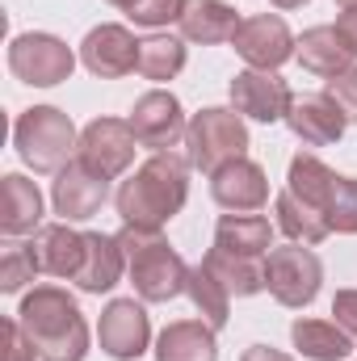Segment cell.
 <instances>
[{"label": "cell", "mask_w": 357, "mask_h": 361, "mask_svg": "<svg viewBox=\"0 0 357 361\" xmlns=\"http://www.w3.org/2000/svg\"><path fill=\"white\" fill-rule=\"evenodd\" d=\"M80 63L101 80H118V76L139 68V42H135V34L126 25H114V21L97 25L80 42Z\"/></svg>", "instance_id": "cell-13"}, {"label": "cell", "mask_w": 357, "mask_h": 361, "mask_svg": "<svg viewBox=\"0 0 357 361\" xmlns=\"http://www.w3.org/2000/svg\"><path fill=\"white\" fill-rule=\"evenodd\" d=\"M290 341L307 361H345L353 353V336L337 319H294Z\"/></svg>", "instance_id": "cell-24"}, {"label": "cell", "mask_w": 357, "mask_h": 361, "mask_svg": "<svg viewBox=\"0 0 357 361\" xmlns=\"http://www.w3.org/2000/svg\"><path fill=\"white\" fill-rule=\"evenodd\" d=\"M294 59H298L307 72H315V76L332 80V76H341V72H349V68H353L357 55L345 47V38L337 34V25H311V30L298 38Z\"/></svg>", "instance_id": "cell-20"}, {"label": "cell", "mask_w": 357, "mask_h": 361, "mask_svg": "<svg viewBox=\"0 0 357 361\" xmlns=\"http://www.w3.org/2000/svg\"><path fill=\"white\" fill-rule=\"evenodd\" d=\"M231 47H236V55H240L248 68H257V72H277L286 59H294L298 38L290 34V25H286L277 13H261V17L240 21Z\"/></svg>", "instance_id": "cell-9"}, {"label": "cell", "mask_w": 357, "mask_h": 361, "mask_svg": "<svg viewBox=\"0 0 357 361\" xmlns=\"http://www.w3.org/2000/svg\"><path fill=\"white\" fill-rule=\"evenodd\" d=\"M126 122H131L139 147H152V152H173L181 139H185V130H189L181 101L164 89L143 92V97L135 101V109H131Z\"/></svg>", "instance_id": "cell-11"}, {"label": "cell", "mask_w": 357, "mask_h": 361, "mask_svg": "<svg viewBox=\"0 0 357 361\" xmlns=\"http://www.w3.org/2000/svg\"><path fill=\"white\" fill-rule=\"evenodd\" d=\"M328 227L341 235H357V177H341L328 202Z\"/></svg>", "instance_id": "cell-30"}, {"label": "cell", "mask_w": 357, "mask_h": 361, "mask_svg": "<svg viewBox=\"0 0 357 361\" xmlns=\"http://www.w3.org/2000/svg\"><path fill=\"white\" fill-rule=\"evenodd\" d=\"M337 173L320 160V156H311V152H298L294 160H290V173H286V189L298 197V202H307V206H315L324 219H328V202H332V189H337Z\"/></svg>", "instance_id": "cell-25"}, {"label": "cell", "mask_w": 357, "mask_h": 361, "mask_svg": "<svg viewBox=\"0 0 357 361\" xmlns=\"http://www.w3.org/2000/svg\"><path fill=\"white\" fill-rule=\"evenodd\" d=\"M210 197L231 214H253L269 202V177L257 160H231L210 177Z\"/></svg>", "instance_id": "cell-15"}, {"label": "cell", "mask_w": 357, "mask_h": 361, "mask_svg": "<svg viewBox=\"0 0 357 361\" xmlns=\"http://www.w3.org/2000/svg\"><path fill=\"white\" fill-rule=\"evenodd\" d=\"M324 97L349 118V122H357V63L349 68V72H341V76H332L328 85H324Z\"/></svg>", "instance_id": "cell-33"}, {"label": "cell", "mask_w": 357, "mask_h": 361, "mask_svg": "<svg viewBox=\"0 0 357 361\" xmlns=\"http://www.w3.org/2000/svg\"><path fill=\"white\" fill-rule=\"evenodd\" d=\"M244 156H248L244 114L223 109V105H210V109H198L189 118V130H185V160H189V169L214 177L223 164L244 160Z\"/></svg>", "instance_id": "cell-5"}, {"label": "cell", "mask_w": 357, "mask_h": 361, "mask_svg": "<svg viewBox=\"0 0 357 361\" xmlns=\"http://www.w3.org/2000/svg\"><path fill=\"white\" fill-rule=\"evenodd\" d=\"M240 361H294V357L282 353V349H269V345H253V349H244Z\"/></svg>", "instance_id": "cell-37"}, {"label": "cell", "mask_w": 357, "mask_h": 361, "mask_svg": "<svg viewBox=\"0 0 357 361\" xmlns=\"http://www.w3.org/2000/svg\"><path fill=\"white\" fill-rule=\"evenodd\" d=\"M181 8H185V0H135L126 8V17L143 30H160L169 21H181Z\"/></svg>", "instance_id": "cell-32"}, {"label": "cell", "mask_w": 357, "mask_h": 361, "mask_svg": "<svg viewBox=\"0 0 357 361\" xmlns=\"http://www.w3.org/2000/svg\"><path fill=\"white\" fill-rule=\"evenodd\" d=\"M135 147H139V139H135V130H131L126 118H92L89 126L80 130L76 160L89 164L97 177L114 180L135 164Z\"/></svg>", "instance_id": "cell-8"}, {"label": "cell", "mask_w": 357, "mask_h": 361, "mask_svg": "<svg viewBox=\"0 0 357 361\" xmlns=\"http://www.w3.org/2000/svg\"><path fill=\"white\" fill-rule=\"evenodd\" d=\"M181 38L185 42H202V47H219L231 42L240 30V13L227 0H185L181 8Z\"/></svg>", "instance_id": "cell-19"}, {"label": "cell", "mask_w": 357, "mask_h": 361, "mask_svg": "<svg viewBox=\"0 0 357 361\" xmlns=\"http://www.w3.org/2000/svg\"><path fill=\"white\" fill-rule=\"evenodd\" d=\"M181 68H185V38L173 34H152L139 42V76L143 80H173Z\"/></svg>", "instance_id": "cell-29"}, {"label": "cell", "mask_w": 357, "mask_h": 361, "mask_svg": "<svg viewBox=\"0 0 357 361\" xmlns=\"http://www.w3.org/2000/svg\"><path fill=\"white\" fill-rule=\"evenodd\" d=\"M337 4H341V8H357V0H337Z\"/></svg>", "instance_id": "cell-40"}, {"label": "cell", "mask_w": 357, "mask_h": 361, "mask_svg": "<svg viewBox=\"0 0 357 361\" xmlns=\"http://www.w3.org/2000/svg\"><path fill=\"white\" fill-rule=\"evenodd\" d=\"M126 269V252H122V240L118 235H105V231H85V261L76 269V290L85 294H105L122 281Z\"/></svg>", "instance_id": "cell-18"}, {"label": "cell", "mask_w": 357, "mask_h": 361, "mask_svg": "<svg viewBox=\"0 0 357 361\" xmlns=\"http://www.w3.org/2000/svg\"><path fill=\"white\" fill-rule=\"evenodd\" d=\"M30 248V261L38 273H51V277H76L80 261H85V235L72 231L68 223H47L34 231V240L25 244Z\"/></svg>", "instance_id": "cell-16"}, {"label": "cell", "mask_w": 357, "mask_h": 361, "mask_svg": "<svg viewBox=\"0 0 357 361\" xmlns=\"http://www.w3.org/2000/svg\"><path fill=\"white\" fill-rule=\"evenodd\" d=\"M269 4H273V8H286V13H290V8H303L307 0H269Z\"/></svg>", "instance_id": "cell-38"}, {"label": "cell", "mask_w": 357, "mask_h": 361, "mask_svg": "<svg viewBox=\"0 0 357 361\" xmlns=\"http://www.w3.org/2000/svg\"><path fill=\"white\" fill-rule=\"evenodd\" d=\"M0 332H4V361H42L38 349H34V341L25 336V328L17 319H4Z\"/></svg>", "instance_id": "cell-34"}, {"label": "cell", "mask_w": 357, "mask_h": 361, "mask_svg": "<svg viewBox=\"0 0 357 361\" xmlns=\"http://www.w3.org/2000/svg\"><path fill=\"white\" fill-rule=\"evenodd\" d=\"M185 294H189V302L198 307V315H202L214 332L227 324V315H231V294H227V286L206 269V265H193V269H189Z\"/></svg>", "instance_id": "cell-28"}, {"label": "cell", "mask_w": 357, "mask_h": 361, "mask_svg": "<svg viewBox=\"0 0 357 361\" xmlns=\"http://www.w3.org/2000/svg\"><path fill=\"white\" fill-rule=\"evenodd\" d=\"M273 210H277V231H282V235H290L294 244H320V240H328V235H332L328 219H324L315 206L298 202L290 189H282V193L273 197Z\"/></svg>", "instance_id": "cell-26"}, {"label": "cell", "mask_w": 357, "mask_h": 361, "mask_svg": "<svg viewBox=\"0 0 357 361\" xmlns=\"http://www.w3.org/2000/svg\"><path fill=\"white\" fill-rule=\"evenodd\" d=\"M156 361H219L214 328L206 319H177L160 332Z\"/></svg>", "instance_id": "cell-22"}, {"label": "cell", "mask_w": 357, "mask_h": 361, "mask_svg": "<svg viewBox=\"0 0 357 361\" xmlns=\"http://www.w3.org/2000/svg\"><path fill=\"white\" fill-rule=\"evenodd\" d=\"M105 193H109V180L97 177L89 164H80V160H72L63 173H55V185H51V202H55V214L63 223L92 219L105 206Z\"/></svg>", "instance_id": "cell-14"}, {"label": "cell", "mask_w": 357, "mask_h": 361, "mask_svg": "<svg viewBox=\"0 0 357 361\" xmlns=\"http://www.w3.org/2000/svg\"><path fill=\"white\" fill-rule=\"evenodd\" d=\"M118 240H122V252H126V273H131L143 302H169V298L185 294L189 265L181 261V252L160 231L122 227Z\"/></svg>", "instance_id": "cell-3"}, {"label": "cell", "mask_w": 357, "mask_h": 361, "mask_svg": "<svg viewBox=\"0 0 357 361\" xmlns=\"http://www.w3.org/2000/svg\"><path fill=\"white\" fill-rule=\"evenodd\" d=\"M8 72L21 85L55 89V85H63L76 72V55H72V47L63 38L34 30V34H17L8 42Z\"/></svg>", "instance_id": "cell-6"}, {"label": "cell", "mask_w": 357, "mask_h": 361, "mask_svg": "<svg viewBox=\"0 0 357 361\" xmlns=\"http://www.w3.org/2000/svg\"><path fill=\"white\" fill-rule=\"evenodd\" d=\"M189 197V160L177 152H152L135 177L122 180L118 189V214L126 227H143V231H160L164 223H173Z\"/></svg>", "instance_id": "cell-1"}, {"label": "cell", "mask_w": 357, "mask_h": 361, "mask_svg": "<svg viewBox=\"0 0 357 361\" xmlns=\"http://www.w3.org/2000/svg\"><path fill=\"white\" fill-rule=\"evenodd\" d=\"M286 126L294 130V139H303L307 147H332L341 143L349 118L320 92V97H294L290 114H286Z\"/></svg>", "instance_id": "cell-17"}, {"label": "cell", "mask_w": 357, "mask_h": 361, "mask_svg": "<svg viewBox=\"0 0 357 361\" xmlns=\"http://www.w3.org/2000/svg\"><path fill=\"white\" fill-rule=\"evenodd\" d=\"M231 105H236V114H244L253 122H286L294 92L277 72L248 68V72H236V80H231Z\"/></svg>", "instance_id": "cell-12"}, {"label": "cell", "mask_w": 357, "mask_h": 361, "mask_svg": "<svg viewBox=\"0 0 357 361\" xmlns=\"http://www.w3.org/2000/svg\"><path fill=\"white\" fill-rule=\"evenodd\" d=\"M97 341H101V353H105V357L139 361L147 353V341H152V319H147L143 302H135V298H114V302L101 311Z\"/></svg>", "instance_id": "cell-10"}, {"label": "cell", "mask_w": 357, "mask_h": 361, "mask_svg": "<svg viewBox=\"0 0 357 361\" xmlns=\"http://www.w3.org/2000/svg\"><path fill=\"white\" fill-rule=\"evenodd\" d=\"M34 261H30V248L25 244H8L4 248V261H0V290L4 294H17L25 281H34Z\"/></svg>", "instance_id": "cell-31"}, {"label": "cell", "mask_w": 357, "mask_h": 361, "mask_svg": "<svg viewBox=\"0 0 357 361\" xmlns=\"http://www.w3.org/2000/svg\"><path fill=\"white\" fill-rule=\"evenodd\" d=\"M202 265L214 273V277L227 286V294H236V298H253V294L265 290V261H253V257H236V252L210 248Z\"/></svg>", "instance_id": "cell-27"}, {"label": "cell", "mask_w": 357, "mask_h": 361, "mask_svg": "<svg viewBox=\"0 0 357 361\" xmlns=\"http://www.w3.org/2000/svg\"><path fill=\"white\" fill-rule=\"evenodd\" d=\"M17 324L42 361H85L89 353V324L63 286H34L17 307Z\"/></svg>", "instance_id": "cell-2"}, {"label": "cell", "mask_w": 357, "mask_h": 361, "mask_svg": "<svg viewBox=\"0 0 357 361\" xmlns=\"http://www.w3.org/2000/svg\"><path fill=\"white\" fill-rule=\"evenodd\" d=\"M109 4H118V8H131V4H135V0H109Z\"/></svg>", "instance_id": "cell-39"}, {"label": "cell", "mask_w": 357, "mask_h": 361, "mask_svg": "<svg viewBox=\"0 0 357 361\" xmlns=\"http://www.w3.org/2000/svg\"><path fill=\"white\" fill-rule=\"evenodd\" d=\"M337 34L345 38V47L357 55V8H345V13L337 17Z\"/></svg>", "instance_id": "cell-36"}, {"label": "cell", "mask_w": 357, "mask_h": 361, "mask_svg": "<svg viewBox=\"0 0 357 361\" xmlns=\"http://www.w3.org/2000/svg\"><path fill=\"white\" fill-rule=\"evenodd\" d=\"M324 281V265L311 248L303 244H286V248H269L265 257V290L282 307H311Z\"/></svg>", "instance_id": "cell-7"}, {"label": "cell", "mask_w": 357, "mask_h": 361, "mask_svg": "<svg viewBox=\"0 0 357 361\" xmlns=\"http://www.w3.org/2000/svg\"><path fill=\"white\" fill-rule=\"evenodd\" d=\"M214 248L261 261L273 248V227H269L265 214H223L214 227Z\"/></svg>", "instance_id": "cell-23"}, {"label": "cell", "mask_w": 357, "mask_h": 361, "mask_svg": "<svg viewBox=\"0 0 357 361\" xmlns=\"http://www.w3.org/2000/svg\"><path fill=\"white\" fill-rule=\"evenodd\" d=\"M332 315H337V324L357 341V290H337V298H332Z\"/></svg>", "instance_id": "cell-35"}, {"label": "cell", "mask_w": 357, "mask_h": 361, "mask_svg": "<svg viewBox=\"0 0 357 361\" xmlns=\"http://www.w3.org/2000/svg\"><path fill=\"white\" fill-rule=\"evenodd\" d=\"M13 147L34 173H63L72 164V152H80V135L72 118L55 105H34L17 114L13 122Z\"/></svg>", "instance_id": "cell-4"}, {"label": "cell", "mask_w": 357, "mask_h": 361, "mask_svg": "<svg viewBox=\"0 0 357 361\" xmlns=\"http://www.w3.org/2000/svg\"><path fill=\"white\" fill-rule=\"evenodd\" d=\"M42 223V193L34 180L21 173H8L0 180V231L4 235H25Z\"/></svg>", "instance_id": "cell-21"}]
</instances>
